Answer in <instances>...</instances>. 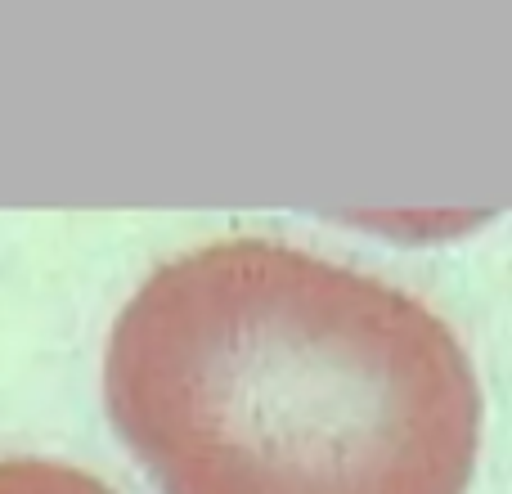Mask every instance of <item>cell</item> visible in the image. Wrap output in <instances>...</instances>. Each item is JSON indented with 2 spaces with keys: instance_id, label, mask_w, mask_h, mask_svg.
<instances>
[{
  "instance_id": "1",
  "label": "cell",
  "mask_w": 512,
  "mask_h": 494,
  "mask_svg": "<svg viewBox=\"0 0 512 494\" xmlns=\"http://www.w3.org/2000/svg\"><path fill=\"white\" fill-rule=\"evenodd\" d=\"M104 396L162 494H463L481 450L454 328L274 239L158 265L113 324Z\"/></svg>"
},
{
  "instance_id": "2",
  "label": "cell",
  "mask_w": 512,
  "mask_h": 494,
  "mask_svg": "<svg viewBox=\"0 0 512 494\" xmlns=\"http://www.w3.org/2000/svg\"><path fill=\"white\" fill-rule=\"evenodd\" d=\"M0 494H113L99 477L54 459H0Z\"/></svg>"
}]
</instances>
